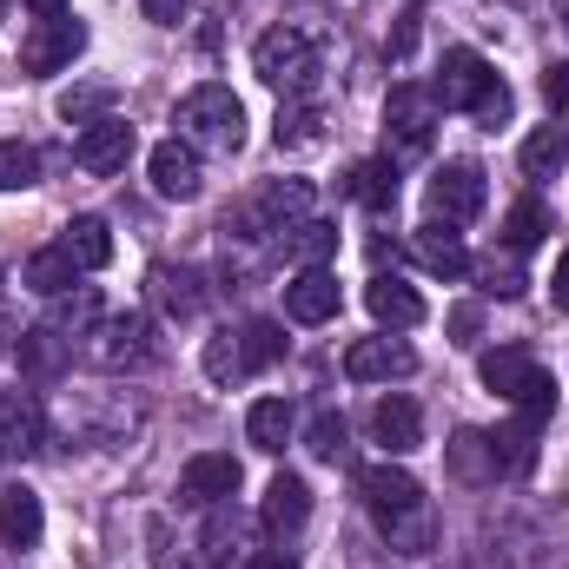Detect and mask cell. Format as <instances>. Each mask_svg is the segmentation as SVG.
Listing matches in <instances>:
<instances>
[{
    "label": "cell",
    "instance_id": "e0dca14e",
    "mask_svg": "<svg viewBox=\"0 0 569 569\" xmlns=\"http://www.w3.org/2000/svg\"><path fill=\"white\" fill-rule=\"evenodd\" d=\"M0 450H20V457L47 450V411H40L33 391H7L0 398Z\"/></svg>",
    "mask_w": 569,
    "mask_h": 569
},
{
    "label": "cell",
    "instance_id": "9c48e42d",
    "mask_svg": "<svg viewBox=\"0 0 569 569\" xmlns=\"http://www.w3.org/2000/svg\"><path fill=\"white\" fill-rule=\"evenodd\" d=\"M80 47H87V27H80L73 13H60V20H33V33L20 40V67H27V73H60V67L80 60Z\"/></svg>",
    "mask_w": 569,
    "mask_h": 569
},
{
    "label": "cell",
    "instance_id": "484cf974",
    "mask_svg": "<svg viewBox=\"0 0 569 569\" xmlns=\"http://www.w3.org/2000/svg\"><path fill=\"white\" fill-rule=\"evenodd\" d=\"M146 291H152V305H159L166 318H199V305H206L199 272H186V266H152V272H146Z\"/></svg>",
    "mask_w": 569,
    "mask_h": 569
},
{
    "label": "cell",
    "instance_id": "e575fe53",
    "mask_svg": "<svg viewBox=\"0 0 569 569\" xmlns=\"http://www.w3.org/2000/svg\"><path fill=\"white\" fill-rule=\"evenodd\" d=\"M517 159H523V179H557L569 159V127H537Z\"/></svg>",
    "mask_w": 569,
    "mask_h": 569
},
{
    "label": "cell",
    "instance_id": "cb8c5ba5",
    "mask_svg": "<svg viewBox=\"0 0 569 569\" xmlns=\"http://www.w3.org/2000/svg\"><path fill=\"white\" fill-rule=\"evenodd\" d=\"M13 358H20V371H27V378H60V371H67V358H73V345H67L53 325H20Z\"/></svg>",
    "mask_w": 569,
    "mask_h": 569
},
{
    "label": "cell",
    "instance_id": "f1b7e54d",
    "mask_svg": "<svg viewBox=\"0 0 569 569\" xmlns=\"http://www.w3.org/2000/svg\"><path fill=\"white\" fill-rule=\"evenodd\" d=\"M550 232H557V219H550V206H543L537 192H523V199L503 212V246H510V252H537Z\"/></svg>",
    "mask_w": 569,
    "mask_h": 569
},
{
    "label": "cell",
    "instance_id": "44dd1931",
    "mask_svg": "<svg viewBox=\"0 0 569 569\" xmlns=\"http://www.w3.org/2000/svg\"><path fill=\"white\" fill-rule=\"evenodd\" d=\"M305 517H311V483H305V477H291V470H279V477L266 483L259 523H266V530H279V537H291V530H305Z\"/></svg>",
    "mask_w": 569,
    "mask_h": 569
},
{
    "label": "cell",
    "instance_id": "f35d334b",
    "mask_svg": "<svg viewBox=\"0 0 569 569\" xmlns=\"http://www.w3.org/2000/svg\"><path fill=\"white\" fill-rule=\"evenodd\" d=\"M305 443H311V457H325V463H351V425H345L338 411H318L311 430H305Z\"/></svg>",
    "mask_w": 569,
    "mask_h": 569
},
{
    "label": "cell",
    "instance_id": "7402d4cb",
    "mask_svg": "<svg viewBox=\"0 0 569 569\" xmlns=\"http://www.w3.org/2000/svg\"><path fill=\"white\" fill-rule=\"evenodd\" d=\"M40 530H47L40 497H33L27 483H7V490H0V543H7V550H33Z\"/></svg>",
    "mask_w": 569,
    "mask_h": 569
},
{
    "label": "cell",
    "instance_id": "d6986e66",
    "mask_svg": "<svg viewBox=\"0 0 569 569\" xmlns=\"http://www.w3.org/2000/svg\"><path fill=\"white\" fill-rule=\"evenodd\" d=\"M378 537H385L398 557H430V543H437V510H430L425 497L405 503V510H378Z\"/></svg>",
    "mask_w": 569,
    "mask_h": 569
},
{
    "label": "cell",
    "instance_id": "ab89813d",
    "mask_svg": "<svg viewBox=\"0 0 569 569\" xmlns=\"http://www.w3.org/2000/svg\"><path fill=\"white\" fill-rule=\"evenodd\" d=\"M239 345H246V371H266V365H279V358H284V325L252 318V325L239 331Z\"/></svg>",
    "mask_w": 569,
    "mask_h": 569
},
{
    "label": "cell",
    "instance_id": "7dc6e473",
    "mask_svg": "<svg viewBox=\"0 0 569 569\" xmlns=\"http://www.w3.org/2000/svg\"><path fill=\"white\" fill-rule=\"evenodd\" d=\"M27 13H33V20H60V13H67V0H27Z\"/></svg>",
    "mask_w": 569,
    "mask_h": 569
},
{
    "label": "cell",
    "instance_id": "ac0fdd59",
    "mask_svg": "<svg viewBox=\"0 0 569 569\" xmlns=\"http://www.w3.org/2000/svg\"><path fill=\"white\" fill-rule=\"evenodd\" d=\"M371 437H378L391 457H411V450L425 443V411H418L411 398H398V391H391V398H378V405H371Z\"/></svg>",
    "mask_w": 569,
    "mask_h": 569
},
{
    "label": "cell",
    "instance_id": "8992f818",
    "mask_svg": "<svg viewBox=\"0 0 569 569\" xmlns=\"http://www.w3.org/2000/svg\"><path fill=\"white\" fill-rule=\"evenodd\" d=\"M159 358V345H152V318L146 311H107L93 331H87V365L93 371H146Z\"/></svg>",
    "mask_w": 569,
    "mask_h": 569
},
{
    "label": "cell",
    "instance_id": "277c9868",
    "mask_svg": "<svg viewBox=\"0 0 569 569\" xmlns=\"http://www.w3.org/2000/svg\"><path fill=\"white\" fill-rule=\"evenodd\" d=\"M477 378H483V391H497L503 405H517V411H530V418H550V411H557V378H550L523 345L483 351V358H477Z\"/></svg>",
    "mask_w": 569,
    "mask_h": 569
},
{
    "label": "cell",
    "instance_id": "d6a6232c",
    "mask_svg": "<svg viewBox=\"0 0 569 569\" xmlns=\"http://www.w3.org/2000/svg\"><path fill=\"white\" fill-rule=\"evenodd\" d=\"M470 272H477V284H483L490 298H523V291H530V272H523V252H510V246H497V252L470 259Z\"/></svg>",
    "mask_w": 569,
    "mask_h": 569
},
{
    "label": "cell",
    "instance_id": "9a60e30c",
    "mask_svg": "<svg viewBox=\"0 0 569 569\" xmlns=\"http://www.w3.org/2000/svg\"><path fill=\"white\" fill-rule=\"evenodd\" d=\"M365 311H371L378 325H391V331L425 325V298H418V284H405L398 272H378V279L365 284Z\"/></svg>",
    "mask_w": 569,
    "mask_h": 569
},
{
    "label": "cell",
    "instance_id": "f6af8a7d",
    "mask_svg": "<svg viewBox=\"0 0 569 569\" xmlns=\"http://www.w3.org/2000/svg\"><path fill=\"white\" fill-rule=\"evenodd\" d=\"M140 13L152 27H179V20L192 13V0H140Z\"/></svg>",
    "mask_w": 569,
    "mask_h": 569
},
{
    "label": "cell",
    "instance_id": "b9f144b4",
    "mask_svg": "<svg viewBox=\"0 0 569 569\" xmlns=\"http://www.w3.org/2000/svg\"><path fill=\"white\" fill-rule=\"evenodd\" d=\"M40 179V152L20 140H0V192H27Z\"/></svg>",
    "mask_w": 569,
    "mask_h": 569
},
{
    "label": "cell",
    "instance_id": "2e32d148",
    "mask_svg": "<svg viewBox=\"0 0 569 569\" xmlns=\"http://www.w3.org/2000/svg\"><path fill=\"white\" fill-rule=\"evenodd\" d=\"M443 470H450L457 483H497V477H503L497 437H490V430H457V437L443 443Z\"/></svg>",
    "mask_w": 569,
    "mask_h": 569
},
{
    "label": "cell",
    "instance_id": "f546056e",
    "mask_svg": "<svg viewBox=\"0 0 569 569\" xmlns=\"http://www.w3.org/2000/svg\"><path fill=\"white\" fill-rule=\"evenodd\" d=\"M60 252L80 266V272H100L107 259H113V232H107V219H93V212H80L67 232H60Z\"/></svg>",
    "mask_w": 569,
    "mask_h": 569
},
{
    "label": "cell",
    "instance_id": "681fc988",
    "mask_svg": "<svg viewBox=\"0 0 569 569\" xmlns=\"http://www.w3.org/2000/svg\"><path fill=\"white\" fill-rule=\"evenodd\" d=\"M563 27H569V13H563Z\"/></svg>",
    "mask_w": 569,
    "mask_h": 569
},
{
    "label": "cell",
    "instance_id": "4fadbf2b",
    "mask_svg": "<svg viewBox=\"0 0 569 569\" xmlns=\"http://www.w3.org/2000/svg\"><path fill=\"white\" fill-rule=\"evenodd\" d=\"M338 305H345V291H338L331 266H311V272H298L284 284V318L291 325H325V318H338Z\"/></svg>",
    "mask_w": 569,
    "mask_h": 569
},
{
    "label": "cell",
    "instance_id": "4316f807",
    "mask_svg": "<svg viewBox=\"0 0 569 569\" xmlns=\"http://www.w3.org/2000/svg\"><path fill=\"white\" fill-rule=\"evenodd\" d=\"M345 192H351L365 212H391V206H398V166H391V159H358V166L345 172Z\"/></svg>",
    "mask_w": 569,
    "mask_h": 569
},
{
    "label": "cell",
    "instance_id": "7bdbcfd3",
    "mask_svg": "<svg viewBox=\"0 0 569 569\" xmlns=\"http://www.w3.org/2000/svg\"><path fill=\"white\" fill-rule=\"evenodd\" d=\"M543 100H550V113L569 120V60H550L543 67Z\"/></svg>",
    "mask_w": 569,
    "mask_h": 569
},
{
    "label": "cell",
    "instance_id": "7a4b0ae2",
    "mask_svg": "<svg viewBox=\"0 0 569 569\" xmlns=\"http://www.w3.org/2000/svg\"><path fill=\"white\" fill-rule=\"evenodd\" d=\"M252 73L284 93V100H311L318 93V80H325V53H318V33H305V27H266L259 33V47H252Z\"/></svg>",
    "mask_w": 569,
    "mask_h": 569
},
{
    "label": "cell",
    "instance_id": "8d00e7d4",
    "mask_svg": "<svg viewBox=\"0 0 569 569\" xmlns=\"http://www.w3.org/2000/svg\"><path fill=\"white\" fill-rule=\"evenodd\" d=\"M325 140V113L311 100H284L279 107V152H311Z\"/></svg>",
    "mask_w": 569,
    "mask_h": 569
},
{
    "label": "cell",
    "instance_id": "83f0119b",
    "mask_svg": "<svg viewBox=\"0 0 569 569\" xmlns=\"http://www.w3.org/2000/svg\"><path fill=\"white\" fill-rule=\"evenodd\" d=\"M47 305H53V311H47V325H53L67 345H73V338H87V331L107 318V305H100V291H93V284H73V291H60V298H47Z\"/></svg>",
    "mask_w": 569,
    "mask_h": 569
},
{
    "label": "cell",
    "instance_id": "60d3db41",
    "mask_svg": "<svg viewBox=\"0 0 569 569\" xmlns=\"http://www.w3.org/2000/svg\"><path fill=\"white\" fill-rule=\"evenodd\" d=\"M206 378H212V385H239V378H246V345H239L232 331H212V338H206Z\"/></svg>",
    "mask_w": 569,
    "mask_h": 569
},
{
    "label": "cell",
    "instance_id": "30bf717a",
    "mask_svg": "<svg viewBox=\"0 0 569 569\" xmlns=\"http://www.w3.org/2000/svg\"><path fill=\"white\" fill-rule=\"evenodd\" d=\"M239 483H246V470H239V457H232V450H199V457L179 470V503L212 510V503L239 497Z\"/></svg>",
    "mask_w": 569,
    "mask_h": 569
},
{
    "label": "cell",
    "instance_id": "ee69618b",
    "mask_svg": "<svg viewBox=\"0 0 569 569\" xmlns=\"http://www.w3.org/2000/svg\"><path fill=\"white\" fill-rule=\"evenodd\" d=\"M443 325H450V345H477V331H483V311H477V305H457Z\"/></svg>",
    "mask_w": 569,
    "mask_h": 569
},
{
    "label": "cell",
    "instance_id": "ffe728a7",
    "mask_svg": "<svg viewBox=\"0 0 569 569\" xmlns=\"http://www.w3.org/2000/svg\"><path fill=\"white\" fill-rule=\"evenodd\" d=\"M73 159H80L87 172H120V166L133 159V127H127V120H113V113H107V120H93V127L73 140Z\"/></svg>",
    "mask_w": 569,
    "mask_h": 569
},
{
    "label": "cell",
    "instance_id": "7c38bea8",
    "mask_svg": "<svg viewBox=\"0 0 569 569\" xmlns=\"http://www.w3.org/2000/svg\"><path fill=\"white\" fill-rule=\"evenodd\" d=\"M272 252H279L284 266H298V272L331 266V259H338V226H331V219H291V226L272 232Z\"/></svg>",
    "mask_w": 569,
    "mask_h": 569
},
{
    "label": "cell",
    "instance_id": "d4e9b609",
    "mask_svg": "<svg viewBox=\"0 0 569 569\" xmlns=\"http://www.w3.org/2000/svg\"><path fill=\"white\" fill-rule=\"evenodd\" d=\"M358 490H365L371 517H378V510H405V503L425 497V483H418L405 463H365V470H358Z\"/></svg>",
    "mask_w": 569,
    "mask_h": 569
},
{
    "label": "cell",
    "instance_id": "5b68a950",
    "mask_svg": "<svg viewBox=\"0 0 569 569\" xmlns=\"http://www.w3.org/2000/svg\"><path fill=\"white\" fill-rule=\"evenodd\" d=\"M437 120H443V107H437L430 87H418V80L391 87V100H385V159H391V166L425 159L430 140H437Z\"/></svg>",
    "mask_w": 569,
    "mask_h": 569
},
{
    "label": "cell",
    "instance_id": "ba28073f",
    "mask_svg": "<svg viewBox=\"0 0 569 569\" xmlns=\"http://www.w3.org/2000/svg\"><path fill=\"white\" fill-rule=\"evenodd\" d=\"M199 550H206V569H246V563H259V523H252V517L226 497V503H212Z\"/></svg>",
    "mask_w": 569,
    "mask_h": 569
},
{
    "label": "cell",
    "instance_id": "3957f363",
    "mask_svg": "<svg viewBox=\"0 0 569 569\" xmlns=\"http://www.w3.org/2000/svg\"><path fill=\"white\" fill-rule=\"evenodd\" d=\"M172 127H179V140L192 146V152H239V146H246V107H239L232 87L206 80V87H192V93L179 100Z\"/></svg>",
    "mask_w": 569,
    "mask_h": 569
},
{
    "label": "cell",
    "instance_id": "6da1fadb",
    "mask_svg": "<svg viewBox=\"0 0 569 569\" xmlns=\"http://www.w3.org/2000/svg\"><path fill=\"white\" fill-rule=\"evenodd\" d=\"M430 93H437L443 113H470V120H483V127H503V120H510V87H503V73H497L483 53H470V47H450V53H443Z\"/></svg>",
    "mask_w": 569,
    "mask_h": 569
},
{
    "label": "cell",
    "instance_id": "52a82bcc",
    "mask_svg": "<svg viewBox=\"0 0 569 569\" xmlns=\"http://www.w3.org/2000/svg\"><path fill=\"white\" fill-rule=\"evenodd\" d=\"M483 199H490V186H483V166H477V159H443L437 179H430V192H425V206H430L437 226H463V219H477Z\"/></svg>",
    "mask_w": 569,
    "mask_h": 569
},
{
    "label": "cell",
    "instance_id": "1f68e13d",
    "mask_svg": "<svg viewBox=\"0 0 569 569\" xmlns=\"http://www.w3.org/2000/svg\"><path fill=\"white\" fill-rule=\"evenodd\" d=\"M291 425H298L291 398H259V405L246 411V437H252V450H266V457H279L284 443H291Z\"/></svg>",
    "mask_w": 569,
    "mask_h": 569
},
{
    "label": "cell",
    "instance_id": "5bb4252c",
    "mask_svg": "<svg viewBox=\"0 0 569 569\" xmlns=\"http://www.w3.org/2000/svg\"><path fill=\"white\" fill-rule=\"evenodd\" d=\"M146 166H152V192L159 199H199V186H206L199 179V152L186 140H159Z\"/></svg>",
    "mask_w": 569,
    "mask_h": 569
},
{
    "label": "cell",
    "instance_id": "836d02e7",
    "mask_svg": "<svg viewBox=\"0 0 569 569\" xmlns=\"http://www.w3.org/2000/svg\"><path fill=\"white\" fill-rule=\"evenodd\" d=\"M73 279H80V266H73L60 246L33 252V259L20 266V284H27V291H40V298H60V291H73Z\"/></svg>",
    "mask_w": 569,
    "mask_h": 569
},
{
    "label": "cell",
    "instance_id": "bcb514c9",
    "mask_svg": "<svg viewBox=\"0 0 569 569\" xmlns=\"http://www.w3.org/2000/svg\"><path fill=\"white\" fill-rule=\"evenodd\" d=\"M550 298H557V305L569 311V252L557 259V279H550Z\"/></svg>",
    "mask_w": 569,
    "mask_h": 569
},
{
    "label": "cell",
    "instance_id": "4dcf8cb0",
    "mask_svg": "<svg viewBox=\"0 0 569 569\" xmlns=\"http://www.w3.org/2000/svg\"><path fill=\"white\" fill-rule=\"evenodd\" d=\"M252 219H259L266 232H279V226H291V219H311V186H305V179H272V186L259 192Z\"/></svg>",
    "mask_w": 569,
    "mask_h": 569
},
{
    "label": "cell",
    "instance_id": "74e56055",
    "mask_svg": "<svg viewBox=\"0 0 569 569\" xmlns=\"http://www.w3.org/2000/svg\"><path fill=\"white\" fill-rule=\"evenodd\" d=\"M107 107H113V80H87V87L60 93V120L67 127H93V120H107Z\"/></svg>",
    "mask_w": 569,
    "mask_h": 569
},
{
    "label": "cell",
    "instance_id": "603a6c76",
    "mask_svg": "<svg viewBox=\"0 0 569 569\" xmlns=\"http://www.w3.org/2000/svg\"><path fill=\"white\" fill-rule=\"evenodd\" d=\"M411 252H418V266H425L430 279H463V272H470L463 239H457L450 226H437V219H425V226L411 232Z\"/></svg>",
    "mask_w": 569,
    "mask_h": 569
},
{
    "label": "cell",
    "instance_id": "c3c4849f",
    "mask_svg": "<svg viewBox=\"0 0 569 569\" xmlns=\"http://www.w3.org/2000/svg\"><path fill=\"white\" fill-rule=\"evenodd\" d=\"M252 569H298V557H291V550H266Z\"/></svg>",
    "mask_w": 569,
    "mask_h": 569
},
{
    "label": "cell",
    "instance_id": "d590c367",
    "mask_svg": "<svg viewBox=\"0 0 569 569\" xmlns=\"http://www.w3.org/2000/svg\"><path fill=\"white\" fill-rule=\"evenodd\" d=\"M537 430H543V418H530V411H517V425L497 430V463H503V477H523V470L537 463Z\"/></svg>",
    "mask_w": 569,
    "mask_h": 569
},
{
    "label": "cell",
    "instance_id": "8fae6325",
    "mask_svg": "<svg viewBox=\"0 0 569 569\" xmlns=\"http://www.w3.org/2000/svg\"><path fill=\"white\" fill-rule=\"evenodd\" d=\"M418 371V351L398 345V338H358L345 351V378L351 385H391V378H411Z\"/></svg>",
    "mask_w": 569,
    "mask_h": 569
}]
</instances>
